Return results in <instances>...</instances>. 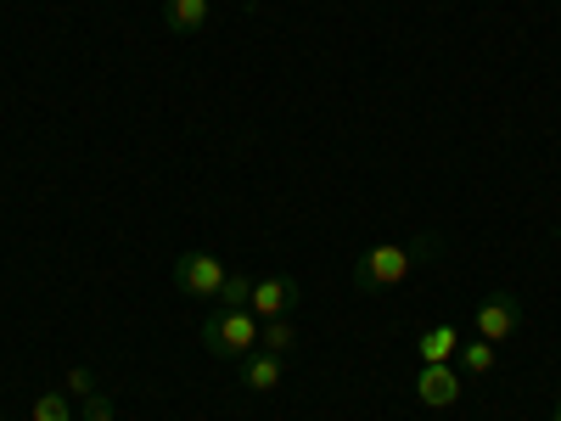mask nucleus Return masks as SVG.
Instances as JSON below:
<instances>
[{
    "instance_id": "17",
    "label": "nucleus",
    "mask_w": 561,
    "mask_h": 421,
    "mask_svg": "<svg viewBox=\"0 0 561 421\" xmlns=\"http://www.w3.org/2000/svg\"><path fill=\"white\" fill-rule=\"evenodd\" d=\"M0 421H7V416H0Z\"/></svg>"
},
{
    "instance_id": "14",
    "label": "nucleus",
    "mask_w": 561,
    "mask_h": 421,
    "mask_svg": "<svg viewBox=\"0 0 561 421\" xmlns=\"http://www.w3.org/2000/svg\"><path fill=\"white\" fill-rule=\"evenodd\" d=\"M79 421H118V405H113V394H102V388H96V394L84 399Z\"/></svg>"
},
{
    "instance_id": "3",
    "label": "nucleus",
    "mask_w": 561,
    "mask_h": 421,
    "mask_svg": "<svg viewBox=\"0 0 561 421\" xmlns=\"http://www.w3.org/2000/svg\"><path fill=\"white\" fill-rule=\"evenodd\" d=\"M225 275H230L225 259H214V253H203V248H192V253L174 259V287H180L185 298H219Z\"/></svg>"
},
{
    "instance_id": "12",
    "label": "nucleus",
    "mask_w": 561,
    "mask_h": 421,
    "mask_svg": "<svg viewBox=\"0 0 561 421\" xmlns=\"http://www.w3.org/2000/svg\"><path fill=\"white\" fill-rule=\"evenodd\" d=\"M253 281H259V275L230 270V275H225V287H219V304H225V309H248V304H253Z\"/></svg>"
},
{
    "instance_id": "1",
    "label": "nucleus",
    "mask_w": 561,
    "mask_h": 421,
    "mask_svg": "<svg viewBox=\"0 0 561 421\" xmlns=\"http://www.w3.org/2000/svg\"><path fill=\"white\" fill-rule=\"evenodd\" d=\"M438 248V237H415V242H377L365 248L359 264H354V293H388L410 275V264H421Z\"/></svg>"
},
{
    "instance_id": "11",
    "label": "nucleus",
    "mask_w": 561,
    "mask_h": 421,
    "mask_svg": "<svg viewBox=\"0 0 561 421\" xmlns=\"http://www.w3.org/2000/svg\"><path fill=\"white\" fill-rule=\"evenodd\" d=\"M259 349H270V354H280V360H287V354L298 349L293 320H287V315H280V320H264V326H259Z\"/></svg>"
},
{
    "instance_id": "7",
    "label": "nucleus",
    "mask_w": 561,
    "mask_h": 421,
    "mask_svg": "<svg viewBox=\"0 0 561 421\" xmlns=\"http://www.w3.org/2000/svg\"><path fill=\"white\" fill-rule=\"evenodd\" d=\"M455 354H460V326H449V320L444 326H427V332L415 338V360L421 365H449Z\"/></svg>"
},
{
    "instance_id": "9",
    "label": "nucleus",
    "mask_w": 561,
    "mask_h": 421,
    "mask_svg": "<svg viewBox=\"0 0 561 421\" xmlns=\"http://www.w3.org/2000/svg\"><path fill=\"white\" fill-rule=\"evenodd\" d=\"M242 383H248V394H270V388H280V354H270V349L242 354Z\"/></svg>"
},
{
    "instance_id": "5",
    "label": "nucleus",
    "mask_w": 561,
    "mask_h": 421,
    "mask_svg": "<svg viewBox=\"0 0 561 421\" xmlns=\"http://www.w3.org/2000/svg\"><path fill=\"white\" fill-rule=\"evenodd\" d=\"M259 320H280L298 309V281L293 275H259L253 281V304H248Z\"/></svg>"
},
{
    "instance_id": "2",
    "label": "nucleus",
    "mask_w": 561,
    "mask_h": 421,
    "mask_svg": "<svg viewBox=\"0 0 561 421\" xmlns=\"http://www.w3.org/2000/svg\"><path fill=\"white\" fill-rule=\"evenodd\" d=\"M259 315L253 309H208V320H203V349L214 354V360H242V354H253L259 349Z\"/></svg>"
},
{
    "instance_id": "8",
    "label": "nucleus",
    "mask_w": 561,
    "mask_h": 421,
    "mask_svg": "<svg viewBox=\"0 0 561 421\" xmlns=\"http://www.w3.org/2000/svg\"><path fill=\"white\" fill-rule=\"evenodd\" d=\"M208 18H214V0H163L169 34H203Z\"/></svg>"
},
{
    "instance_id": "13",
    "label": "nucleus",
    "mask_w": 561,
    "mask_h": 421,
    "mask_svg": "<svg viewBox=\"0 0 561 421\" xmlns=\"http://www.w3.org/2000/svg\"><path fill=\"white\" fill-rule=\"evenodd\" d=\"M34 421H73V405H68V394H39L34 399Z\"/></svg>"
},
{
    "instance_id": "6",
    "label": "nucleus",
    "mask_w": 561,
    "mask_h": 421,
    "mask_svg": "<svg viewBox=\"0 0 561 421\" xmlns=\"http://www.w3.org/2000/svg\"><path fill=\"white\" fill-rule=\"evenodd\" d=\"M415 399L427 410H449L460 399V365H421L415 371Z\"/></svg>"
},
{
    "instance_id": "15",
    "label": "nucleus",
    "mask_w": 561,
    "mask_h": 421,
    "mask_svg": "<svg viewBox=\"0 0 561 421\" xmlns=\"http://www.w3.org/2000/svg\"><path fill=\"white\" fill-rule=\"evenodd\" d=\"M68 394L90 399V394H96V371H90V365H73V371H68Z\"/></svg>"
},
{
    "instance_id": "10",
    "label": "nucleus",
    "mask_w": 561,
    "mask_h": 421,
    "mask_svg": "<svg viewBox=\"0 0 561 421\" xmlns=\"http://www.w3.org/2000/svg\"><path fill=\"white\" fill-rule=\"evenodd\" d=\"M455 360H460V377H489L500 354H494V343H489V338H466Z\"/></svg>"
},
{
    "instance_id": "4",
    "label": "nucleus",
    "mask_w": 561,
    "mask_h": 421,
    "mask_svg": "<svg viewBox=\"0 0 561 421\" xmlns=\"http://www.w3.org/2000/svg\"><path fill=\"white\" fill-rule=\"evenodd\" d=\"M472 326H478V338L505 343V338L523 326V298H517V293H489V298L472 309Z\"/></svg>"
},
{
    "instance_id": "16",
    "label": "nucleus",
    "mask_w": 561,
    "mask_h": 421,
    "mask_svg": "<svg viewBox=\"0 0 561 421\" xmlns=\"http://www.w3.org/2000/svg\"><path fill=\"white\" fill-rule=\"evenodd\" d=\"M550 421H561V399H556V416H550Z\"/></svg>"
}]
</instances>
